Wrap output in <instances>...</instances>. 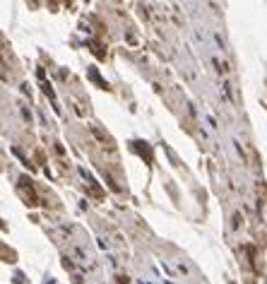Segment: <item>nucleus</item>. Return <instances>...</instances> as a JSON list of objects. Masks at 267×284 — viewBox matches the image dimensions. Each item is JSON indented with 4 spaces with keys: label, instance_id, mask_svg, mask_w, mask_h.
Masks as SVG:
<instances>
[{
    "label": "nucleus",
    "instance_id": "obj_1",
    "mask_svg": "<svg viewBox=\"0 0 267 284\" xmlns=\"http://www.w3.org/2000/svg\"><path fill=\"white\" fill-rule=\"evenodd\" d=\"M214 41H217V46H219V51H224V39L219 37V34H214Z\"/></svg>",
    "mask_w": 267,
    "mask_h": 284
},
{
    "label": "nucleus",
    "instance_id": "obj_2",
    "mask_svg": "<svg viewBox=\"0 0 267 284\" xmlns=\"http://www.w3.org/2000/svg\"><path fill=\"white\" fill-rule=\"evenodd\" d=\"M140 284H152V282H147V280H140Z\"/></svg>",
    "mask_w": 267,
    "mask_h": 284
}]
</instances>
